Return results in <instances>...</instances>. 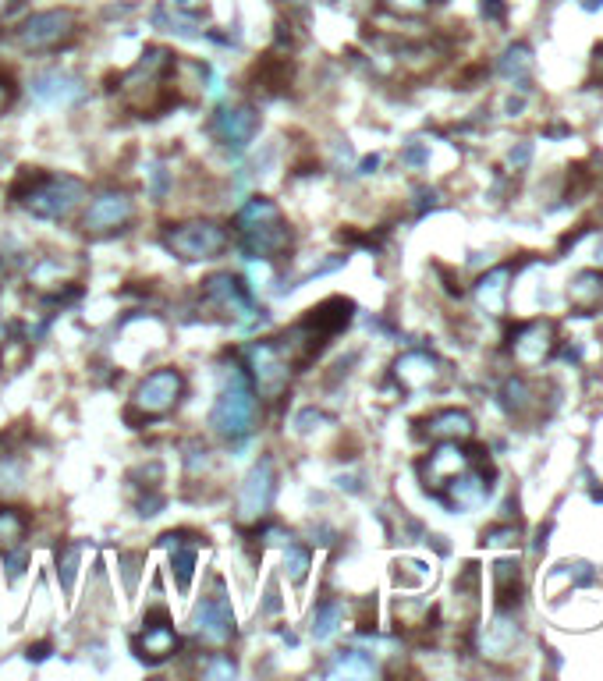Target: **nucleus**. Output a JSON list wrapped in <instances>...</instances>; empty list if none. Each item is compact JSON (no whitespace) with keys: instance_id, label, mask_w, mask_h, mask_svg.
Segmentation results:
<instances>
[{"instance_id":"58836bf2","label":"nucleus","mask_w":603,"mask_h":681,"mask_svg":"<svg viewBox=\"0 0 603 681\" xmlns=\"http://www.w3.org/2000/svg\"><path fill=\"white\" fill-rule=\"evenodd\" d=\"M235 674H238V664L231 657H220V653L203 664V678H235Z\"/></svg>"},{"instance_id":"2eb2a0df","label":"nucleus","mask_w":603,"mask_h":681,"mask_svg":"<svg viewBox=\"0 0 603 681\" xmlns=\"http://www.w3.org/2000/svg\"><path fill=\"white\" fill-rule=\"evenodd\" d=\"M203 302L217 313L231 316L238 323H249L256 320V302L252 295L245 291V284L238 281L235 274H213L203 281Z\"/></svg>"},{"instance_id":"dca6fc26","label":"nucleus","mask_w":603,"mask_h":681,"mask_svg":"<svg viewBox=\"0 0 603 681\" xmlns=\"http://www.w3.org/2000/svg\"><path fill=\"white\" fill-rule=\"evenodd\" d=\"M29 93L40 107H75V103H82L89 96V86L79 75H71V71L50 68V71H40V75L29 82Z\"/></svg>"},{"instance_id":"f8f14e48","label":"nucleus","mask_w":603,"mask_h":681,"mask_svg":"<svg viewBox=\"0 0 603 681\" xmlns=\"http://www.w3.org/2000/svg\"><path fill=\"white\" fill-rule=\"evenodd\" d=\"M490 486H494V469L486 465V454H483L479 462H472L465 472H458L451 483L440 486V501L455 511V515H469V511H476L486 504Z\"/></svg>"},{"instance_id":"9b49d317","label":"nucleus","mask_w":603,"mask_h":681,"mask_svg":"<svg viewBox=\"0 0 603 681\" xmlns=\"http://www.w3.org/2000/svg\"><path fill=\"white\" fill-rule=\"evenodd\" d=\"M274 490H277V472H274V458H259L256 465L245 476L242 490H238V508H235V522L238 525H259L267 518L270 504H274Z\"/></svg>"},{"instance_id":"2f4dec72","label":"nucleus","mask_w":603,"mask_h":681,"mask_svg":"<svg viewBox=\"0 0 603 681\" xmlns=\"http://www.w3.org/2000/svg\"><path fill=\"white\" fill-rule=\"evenodd\" d=\"M25 529H29V518H25L22 511L0 504V550L18 547V543L25 540Z\"/></svg>"},{"instance_id":"a878e982","label":"nucleus","mask_w":603,"mask_h":681,"mask_svg":"<svg viewBox=\"0 0 603 681\" xmlns=\"http://www.w3.org/2000/svg\"><path fill=\"white\" fill-rule=\"evenodd\" d=\"M518 639H522V632H518V625L511 621V614L501 611V618L494 621V625L486 628L483 639H479V650H483V657H508L511 650L518 646Z\"/></svg>"},{"instance_id":"aec40b11","label":"nucleus","mask_w":603,"mask_h":681,"mask_svg":"<svg viewBox=\"0 0 603 681\" xmlns=\"http://www.w3.org/2000/svg\"><path fill=\"white\" fill-rule=\"evenodd\" d=\"M472 433H476V419L465 408H440L419 423V437L433 440V444H440V440H462L465 444V440H472Z\"/></svg>"},{"instance_id":"20e7f679","label":"nucleus","mask_w":603,"mask_h":681,"mask_svg":"<svg viewBox=\"0 0 603 681\" xmlns=\"http://www.w3.org/2000/svg\"><path fill=\"white\" fill-rule=\"evenodd\" d=\"M238 238L249 259H270L274 252L288 249L291 245V227L284 224L281 206L267 196H256L238 210L235 217Z\"/></svg>"},{"instance_id":"e433bc0d","label":"nucleus","mask_w":603,"mask_h":681,"mask_svg":"<svg viewBox=\"0 0 603 681\" xmlns=\"http://www.w3.org/2000/svg\"><path fill=\"white\" fill-rule=\"evenodd\" d=\"M79 561H82V547H79V543H68V547L57 554V575H61V586L64 589H71V582H75Z\"/></svg>"},{"instance_id":"412c9836","label":"nucleus","mask_w":603,"mask_h":681,"mask_svg":"<svg viewBox=\"0 0 603 681\" xmlns=\"http://www.w3.org/2000/svg\"><path fill=\"white\" fill-rule=\"evenodd\" d=\"M135 650H139V657L146 660V664H164V660H171L174 653H178V635H174L164 611L157 614V621L146 618V628H142Z\"/></svg>"},{"instance_id":"7ed1b4c3","label":"nucleus","mask_w":603,"mask_h":681,"mask_svg":"<svg viewBox=\"0 0 603 681\" xmlns=\"http://www.w3.org/2000/svg\"><path fill=\"white\" fill-rule=\"evenodd\" d=\"M171 71H174L171 50L149 47L146 54L139 57V64L121 79V96H125L139 114H157V110H164L167 103L174 100V93L167 89Z\"/></svg>"},{"instance_id":"0eeeda50","label":"nucleus","mask_w":603,"mask_h":681,"mask_svg":"<svg viewBox=\"0 0 603 681\" xmlns=\"http://www.w3.org/2000/svg\"><path fill=\"white\" fill-rule=\"evenodd\" d=\"M79 32V18L75 11L61 8V11H40V15H29L22 25L15 29V43L25 54H40V50H57L68 40H75Z\"/></svg>"},{"instance_id":"1a4fd4ad","label":"nucleus","mask_w":603,"mask_h":681,"mask_svg":"<svg viewBox=\"0 0 603 681\" xmlns=\"http://www.w3.org/2000/svg\"><path fill=\"white\" fill-rule=\"evenodd\" d=\"M192 632H196L206 646H213V650L231 646V639L238 635V625H235V611H231L228 593H224V582H217L213 593L196 603V611H192Z\"/></svg>"},{"instance_id":"6e6552de","label":"nucleus","mask_w":603,"mask_h":681,"mask_svg":"<svg viewBox=\"0 0 603 681\" xmlns=\"http://www.w3.org/2000/svg\"><path fill=\"white\" fill-rule=\"evenodd\" d=\"M557 345H561V334L554 320H525L508 334V355L518 369H536L550 362L557 355Z\"/></svg>"},{"instance_id":"f257e3e1","label":"nucleus","mask_w":603,"mask_h":681,"mask_svg":"<svg viewBox=\"0 0 603 681\" xmlns=\"http://www.w3.org/2000/svg\"><path fill=\"white\" fill-rule=\"evenodd\" d=\"M256 415H259V408H256L252 380L242 373V366L231 362V366L224 369V384H220L217 401H213V408H210V430L217 433V437L238 444V440L252 437V430H256Z\"/></svg>"},{"instance_id":"473e14b6","label":"nucleus","mask_w":603,"mask_h":681,"mask_svg":"<svg viewBox=\"0 0 603 681\" xmlns=\"http://www.w3.org/2000/svg\"><path fill=\"white\" fill-rule=\"evenodd\" d=\"M29 281L36 284V288L50 291V288H64V281H68V270H64L61 259H40L36 267H32Z\"/></svg>"},{"instance_id":"7c9ffc66","label":"nucleus","mask_w":603,"mask_h":681,"mask_svg":"<svg viewBox=\"0 0 603 681\" xmlns=\"http://www.w3.org/2000/svg\"><path fill=\"white\" fill-rule=\"evenodd\" d=\"M501 405H504V412H511V415L529 412V408H533V387H529V380L511 376L508 384L501 387Z\"/></svg>"},{"instance_id":"6ab92c4d","label":"nucleus","mask_w":603,"mask_h":681,"mask_svg":"<svg viewBox=\"0 0 603 681\" xmlns=\"http://www.w3.org/2000/svg\"><path fill=\"white\" fill-rule=\"evenodd\" d=\"M515 270H518L515 263H504V267L486 270V274L472 284V302H476L486 316H504V309H508L511 281H515Z\"/></svg>"},{"instance_id":"39448f33","label":"nucleus","mask_w":603,"mask_h":681,"mask_svg":"<svg viewBox=\"0 0 603 681\" xmlns=\"http://www.w3.org/2000/svg\"><path fill=\"white\" fill-rule=\"evenodd\" d=\"M164 245L178 259L199 263V259H217L220 252L231 245L228 227L217 220H185V224H171L164 231Z\"/></svg>"},{"instance_id":"4be33fe9","label":"nucleus","mask_w":603,"mask_h":681,"mask_svg":"<svg viewBox=\"0 0 603 681\" xmlns=\"http://www.w3.org/2000/svg\"><path fill=\"white\" fill-rule=\"evenodd\" d=\"M568 302L575 313L596 316L603 313V270H582L568 281Z\"/></svg>"},{"instance_id":"72a5a7b5","label":"nucleus","mask_w":603,"mask_h":681,"mask_svg":"<svg viewBox=\"0 0 603 681\" xmlns=\"http://www.w3.org/2000/svg\"><path fill=\"white\" fill-rule=\"evenodd\" d=\"M309 568H313V554H309L306 547H298V543H288V547H284V572H288V579L295 582V586H302Z\"/></svg>"},{"instance_id":"c85d7f7f","label":"nucleus","mask_w":603,"mask_h":681,"mask_svg":"<svg viewBox=\"0 0 603 681\" xmlns=\"http://www.w3.org/2000/svg\"><path fill=\"white\" fill-rule=\"evenodd\" d=\"M341 621H345V607H341L337 600H323V603H316L309 632H313L316 642H327V639H334V635H337Z\"/></svg>"},{"instance_id":"603ef678","label":"nucleus","mask_w":603,"mask_h":681,"mask_svg":"<svg viewBox=\"0 0 603 681\" xmlns=\"http://www.w3.org/2000/svg\"><path fill=\"white\" fill-rule=\"evenodd\" d=\"M8 341V323H4V313H0V345Z\"/></svg>"},{"instance_id":"f3484780","label":"nucleus","mask_w":603,"mask_h":681,"mask_svg":"<svg viewBox=\"0 0 603 681\" xmlns=\"http://www.w3.org/2000/svg\"><path fill=\"white\" fill-rule=\"evenodd\" d=\"M447 376V366L430 352H405L394 362V380H398L401 391L416 394V391H430Z\"/></svg>"},{"instance_id":"393cba45","label":"nucleus","mask_w":603,"mask_h":681,"mask_svg":"<svg viewBox=\"0 0 603 681\" xmlns=\"http://www.w3.org/2000/svg\"><path fill=\"white\" fill-rule=\"evenodd\" d=\"M494 579H497V611L511 614L522 603L525 593V572L518 561H497L494 564Z\"/></svg>"},{"instance_id":"5701e85b","label":"nucleus","mask_w":603,"mask_h":681,"mask_svg":"<svg viewBox=\"0 0 603 681\" xmlns=\"http://www.w3.org/2000/svg\"><path fill=\"white\" fill-rule=\"evenodd\" d=\"M352 313H355V306L348 302V298H327L323 306H316V309H309V316L302 323H309V327L316 330V334L327 341V337H334V334H341V330L352 323Z\"/></svg>"},{"instance_id":"c9c22d12","label":"nucleus","mask_w":603,"mask_h":681,"mask_svg":"<svg viewBox=\"0 0 603 681\" xmlns=\"http://www.w3.org/2000/svg\"><path fill=\"white\" fill-rule=\"evenodd\" d=\"M430 579V564L426 561H398V572H394V582L401 589H416Z\"/></svg>"},{"instance_id":"37998d69","label":"nucleus","mask_w":603,"mask_h":681,"mask_svg":"<svg viewBox=\"0 0 603 681\" xmlns=\"http://www.w3.org/2000/svg\"><path fill=\"white\" fill-rule=\"evenodd\" d=\"M320 423H323V412H316V408H302V412L295 415V430H298V433L316 430Z\"/></svg>"},{"instance_id":"de8ad7c7","label":"nucleus","mask_w":603,"mask_h":681,"mask_svg":"<svg viewBox=\"0 0 603 681\" xmlns=\"http://www.w3.org/2000/svg\"><path fill=\"white\" fill-rule=\"evenodd\" d=\"M135 561H139V557H135V554H125V557H121V564H125V579H128V589H135Z\"/></svg>"},{"instance_id":"ea45409f","label":"nucleus","mask_w":603,"mask_h":681,"mask_svg":"<svg viewBox=\"0 0 603 681\" xmlns=\"http://www.w3.org/2000/svg\"><path fill=\"white\" fill-rule=\"evenodd\" d=\"M515 540H518V529H515V525H497V529H490V533L483 536L486 547H511Z\"/></svg>"},{"instance_id":"9d476101","label":"nucleus","mask_w":603,"mask_h":681,"mask_svg":"<svg viewBox=\"0 0 603 681\" xmlns=\"http://www.w3.org/2000/svg\"><path fill=\"white\" fill-rule=\"evenodd\" d=\"M245 355H249L252 391L263 394L267 401L281 398V394L288 391V384H291V373H295V366L284 359L281 348H277L274 341H256V345H252Z\"/></svg>"},{"instance_id":"49530a36","label":"nucleus","mask_w":603,"mask_h":681,"mask_svg":"<svg viewBox=\"0 0 603 681\" xmlns=\"http://www.w3.org/2000/svg\"><path fill=\"white\" fill-rule=\"evenodd\" d=\"M483 15L494 18V22H501V18H504V0H483Z\"/></svg>"},{"instance_id":"423d86ee","label":"nucleus","mask_w":603,"mask_h":681,"mask_svg":"<svg viewBox=\"0 0 603 681\" xmlns=\"http://www.w3.org/2000/svg\"><path fill=\"white\" fill-rule=\"evenodd\" d=\"M181 398H185V376H181V369L174 366L153 369L132 391V415H139V419H164V415H171L181 405Z\"/></svg>"},{"instance_id":"3c124183","label":"nucleus","mask_w":603,"mask_h":681,"mask_svg":"<svg viewBox=\"0 0 603 681\" xmlns=\"http://www.w3.org/2000/svg\"><path fill=\"white\" fill-rule=\"evenodd\" d=\"M376 164H380V157H369V160H362V174H373V171H376Z\"/></svg>"},{"instance_id":"a18cd8bd","label":"nucleus","mask_w":603,"mask_h":681,"mask_svg":"<svg viewBox=\"0 0 603 681\" xmlns=\"http://www.w3.org/2000/svg\"><path fill=\"white\" fill-rule=\"evenodd\" d=\"M11 100H15V86H11L8 75H0V114L11 107Z\"/></svg>"},{"instance_id":"f03ea898","label":"nucleus","mask_w":603,"mask_h":681,"mask_svg":"<svg viewBox=\"0 0 603 681\" xmlns=\"http://www.w3.org/2000/svg\"><path fill=\"white\" fill-rule=\"evenodd\" d=\"M15 199L40 220H64L79 210L86 199V185L71 174H40L29 171L15 185Z\"/></svg>"},{"instance_id":"4468645a","label":"nucleus","mask_w":603,"mask_h":681,"mask_svg":"<svg viewBox=\"0 0 603 681\" xmlns=\"http://www.w3.org/2000/svg\"><path fill=\"white\" fill-rule=\"evenodd\" d=\"M135 217V199L128 192H118V188H107L93 203L86 206L82 213V231L86 235H110V231H121L128 227Z\"/></svg>"},{"instance_id":"cd10ccee","label":"nucleus","mask_w":603,"mask_h":681,"mask_svg":"<svg viewBox=\"0 0 603 681\" xmlns=\"http://www.w3.org/2000/svg\"><path fill=\"white\" fill-rule=\"evenodd\" d=\"M25 490V462L15 451H0V501H11Z\"/></svg>"},{"instance_id":"c756f323","label":"nucleus","mask_w":603,"mask_h":681,"mask_svg":"<svg viewBox=\"0 0 603 681\" xmlns=\"http://www.w3.org/2000/svg\"><path fill=\"white\" fill-rule=\"evenodd\" d=\"M529 68H533V50L525 47V43H515V47H508V50H504L501 61H497V71H501V79H511V82H525Z\"/></svg>"},{"instance_id":"4c0bfd02","label":"nucleus","mask_w":603,"mask_h":681,"mask_svg":"<svg viewBox=\"0 0 603 681\" xmlns=\"http://www.w3.org/2000/svg\"><path fill=\"white\" fill-rule=\"evenodd\" d=\"M387 11H394V15H405V18H416V15H426V11L433 8V0H380Z\"/></svg>"},{"instance_id":"f704fd0d","label":"nucleus","mask_w":603,"mask_h":681,"mask_svg":"<svg viewBox=\"0 0 603 681\" xmlns=\"http://www.w3.org/2000/svg\"><path fill=\"white\" fill-rule=\"evenodd\" d=\"M153 22H157L160 29H167V32H178V36H196V32H199V22L185 18V11H178V8H174V15L167 8H157V11H153Z\"/></svg>"},{"instance_id":"a211bd4d","label":"nucleus","mask_w":603,"mask_h":681,"mask_svg":"<svg viewBox=\"0 0 603 681\" xmlns=\"http://www.w3.org/2000/svg\"><path fill=\"white\" fill-rule=\"evenodd\" d=\"M210 132L217 135V142H224L228 149H245L259 132V114L256 107H220L210 121Z\"/></svg>"},{"instance_id":"864d4df0","label":"nucleus","mask_w":603,"mask_h":681,"mask_svg":"<svg viewBox=\"0 0 603 681\" xmlns=\"http://www.w3.org/2000/svg\"><path fill=\"white\" fill-rule=\"evenodd\" d=\"M596 263L603 267V235H600V242H596Z\"/></svg>"},{"instance_id":"bb28decb","label":"nucleus","mask_w":603,"mask_h":681,"mask_svg":"<svg viewBox=\"0 0 603 681\" xmlns=\"http://www.w3.org/2000/svg\"><path fill=\"white\" fill-rule=\"evenodd\" d=\"M327 674L330 678H376L380 667H376V660L369 657V653L341 650V653H334V660L327 664Z\"/></svg>"},{"instance_id":"79ce46f5","label":"nucleus","mask_w":603,"mask_h":681,"mask_svg":"<svg viewBox=\"0 0 603 681\" xmlns=\"http://www.w3.org/2000/svg\"><path fill=\"white\" fill-rule=\"evenodd\" d=\"M401 160H405L408 167H426L430 164V149H426V142H408L405 146V153H401Z\"/></svg>"},{"instance_id":"ddd939ff","label":"nucleus","mask_w":603,"mask_h":681,"mask_svg":"<svg viewBox=\"0 0 603 681\" xmlns=\"http://www.w3.org/2000/svg\"><path fill=\"white\" fill-rule=\"evenodd\" d=\"M479 458H483V451H469L462 440H440L423 462H419V476H423L426 490H437L440 494V486L451 483L458 472H465L472 462H479Z\"/></svg>"},{"instance_id":"8fccbe9b","label":"nucleus","mask_w":603,"mask_h":681,"mask_svg":"<svg viewBox=\"0 0 603 681\" xmlns=\"http://www.w3.org/2000/svg\"><path fill=\"white\" fill-rule=\"evenodd\" d=\"M277 607H281V600H277V589L270 586V589H267V607H263V614H274Z\"/></svg>"},{"instance_id":"c03bdc74","label":"nucleus","mask_w":603,"mask_h":681,"mask_svg":"<svg viewBox=\"0 0 603 681\" xmlns=\"http://www.w3.org/2000/svg\"><path fill=\"white\" fill-rule=\"evenodd\" d=\"M529 160H533V142H518V146L511 149L508 164H511V167H525Z\"/></svg>"},{"instance_id":"09e8293b","label":"nucleus","mask_w":603,"mask_h":681,"mask_svg":"<svg viewBox=\"0 0 603 681\" xmlns=\"http://www.w3.org/2000/svg\"><path fill=\"white\" fill-rule=\"evenodd\" d=\"M171 4H174L178 11H185V15H188V11H199V8H203V0H171Z\"/></svg>"},{"instance_id":"b1692460","label":"nucleus","mask_w":603,"mask_h":681,"mask_svg":"<svg viewBox=\"0 0 603 681\" xmlns=\"http://www.w3.org/2000/svg\"><path fill=\"white\" fill-rule=\"evenodd\" d=\"M160 543L171 550V568H174V575H178V586L188 589L192 572H196V561H199V536H192V533H167Z\"/></svg>"},{"instance_id":"a19ab883","label":"nucleus","mask_w":603,"mask_h":681,"mask_svg":"<svg viewBox=\"0 0 603 681\" xmlns=\"http://www.w3.org/2000/svg\"><path fill=\"white\" fill-rule=\"evenodd\" d=\"M4 568H8V579H18L25 572V547H4Z\"/></svg>"}]
</instances>
